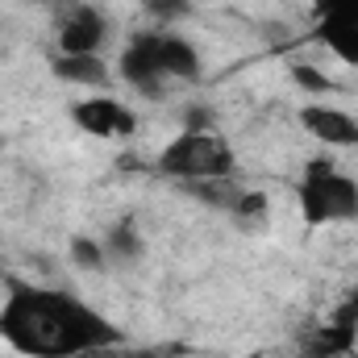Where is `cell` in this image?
<instances>
[{"label": "cell", "mask_w": 358, "mask_h": 358, "mask_svg": "<svg viewBox=\"0 0 358 358\" xmlns=\"http://www.w3.org/2000/svg\"><path fill=\"white\" fill-rule=\"evenodd\" d=\"M0 342L21 358H100L125 334L84 296L21 279L0 300Z\"/></svg>", "instance_id": "cell-1"}, {"label": "cell", "mask_w": 358, "mask_h": 358, "mask_svg": "<svg viewBox=\"0 0 358 358\" xmlns=\"http://www.w3.org/2000/svg\"><path fill=\"white\" fill-rule=\"evenodd\" d=\"M113 71L129 92L146 100H167L176 88L196 84L204 76V59L192 38H183L179 29L155 25V29L129 34V42L117 50Z\"/></svg>", "instance_id": "cell-2"}, {"label": "cell", "mask_w": 358, "mask_h": 358, "mask_svg": "<svg viewBox=\"0 0 358 358\" xmlns=\"http://www.w3.org/2000/svg\"><path fill=\"white\" fill-rule=\"evenodd\" d=\"M155 171L171 179L179 187L187 183H204V179H234L238 171V155L229 146V138L213 125H183L176 138L159 150Z\"/></svg>", "instance_id": "cell-3"}, {"label": "cell", "mask_w": 358, "mask_h": 358, "mask_svg": "<svg viewBox=\"0 0 358 358\" xmlns=\"http://www.w3.org/2000/svg\"><path fill=\"white\" fill-rule=\"evenodd\" d=\"M296 208L308 225H350L358 221V179L334 155H313L296 176Z\"/></svg>", "instance_id": "cell-4"}, {"label": "cell", "mask_w": 358, "mask_h": 358, "mask_svg": "<svg viewBox=\"0 0 358 358\" xmlns=\"http://www.w3.org/2000/svg\"><path fill=\"white\" fill-rule=\"evenodd\" d=\"M308 8L313 42H321L346 67H358V0H308Z\"/></svg>", "instance_id": "cell-5"}, {"label": "cell", "mask_w": 358, "mask_h": 358, "mask_svg": "<svg viewBox=\"0 0 358 358\" xmlns=\"http://www.w3.org/2000/svg\"><path fill=\"white\" fill-rule=\"evenodd\" d=\"M71 121H76L80 134L100 138V142H125V138L138 134V113L121 96H108V92H92L84 100H76Z\"/></svg>", "instance_id": "cell-6"}, {"label": "cell", "mask_w": 358, "mask_h": 358, "mask_svg": "<svg viewBox=\"0 0 358 358\" xmlns=\"http://www.w3.org/2000/svg\"><path fill=\"white\" fill-rule=\"evenodd\" d=\"M113 21L96 4H71L59 21V55H104Z\"/></svg>", "instance_id": "cell-7"}, {"label": "cell", "mask_w": 358, "mask_h": 358, "mask_svg": "<svg viewBox=\"0 0 358 358\" xmlns=\"http://www.w3.org/2000/svg\"><path fill=\"white\" fill-rule=\"evenodd\" d=\"M300 129L321 142V146H334V150H350L358 146V117L350 108H338L329 100H308L300 108Z\"/></svg>", "instance_id": "cell-8"}, {"label": "cell", "mask_w": 358, "mask_h": 358, "mask_svg": "<svg viewBox=\"0 0 358 358\" xmlns=\"http://www.w3.org/2000/svg\"><path fill=\"white\" fill-rule=\"evenodd\" d=\"M50 71H55L59 84L84 88V92H104L113 84V76H117L113 63H108V55H59V50L50 59Z\"/></svg>", "instance_id": "cell-9"}, {"label": "cell", "mask_w": 358, "mask_h": 358, "mask_svg": "<svg viewBox=\"0 0 358 358\" xmlns=\"http://www.w3.org/2000/svg\"><path fill=\"white\" fill-rule=\"evenodd\" d=\"M104 255H108V267H134V263H142L146 259V238H142V229H138V221H117L104 238Z\"/></svg>", "instance_id": "cell-10"}, {"label": "cell", "mask_w": 358, "mask_h": 358, "mask_svg": "<svg viewBox=\"0 0 358 358\" xmlns=\"http://www.w3.org/2000/svg\"><path fill=\"white\" fill-rule=\"evenodd\" d=\"M67 255H71V263H76L80 271H108L104 242H96V238H71Z\"/></svg>", "instance_id": "cell-11"}, {"label": "cell", "mask_w": 358, "mask_h": 358, "mask_svg": "<svg viewBox=\"0 0 358 358\" xmlns=\"http://www.w3.org/2000/svg\"><path fill=\"white\" fill-rule=\"evenodd\" d=\"M142 8L155 17V25L176 29V21L192 17V0H142Z\"/></svg>", "instance_id": "cell-12"}, {"label": "cell", "mask_w": 358, "mask_h": 358, "mask_svg": "<svg viewBox=\"0 0 358 358\" xmlns=\"http://www.w3.org/2000/svg\"><path fill=\"white\" fill-rule=\"evenodd\" d=\"M292 80H296L304 92H329V80H325L321 71H313V67H300V63L292 67Z\"/></svg>", "instance_id": "cell-13"}, {"label": "cell", "mask_w": 358, "mask_h": 358, "mask_svg": "<svg viewBox=\"0 0 358 358\" xmlns=\"http://www.w3.org/2000/svg\"><path fill=\"white\" fill-rule=\"evenodd\" d=\"M100 358H163V355H155V350H146V346H129V342H121V346L104 350Z\"/></svg>", "instance_id": "cell-14"}, {"label": "cell", "mask_w": 358, "mask_h": 358, "mask_svg": "<svg viewBox=\"0 0 358 358\" xmlns=\"http://www.w3.org/2000/svg\"><path fill=\"white\" fill-rule=\"evenodd\" d=\"M342 313H346L342 321L350 325V338H355V342H358V287H355V292H350V296H346V308H342Z\"/></svg>", "instance_id": "cell-15"}]
</instances>
